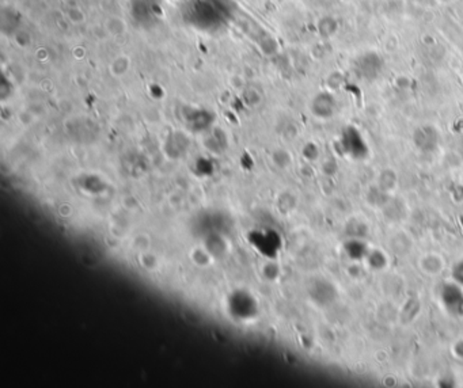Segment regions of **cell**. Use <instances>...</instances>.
<instances>
[{
    "mask_svg": "<svg viewBox=\"0 0 463 388\" xmlns=\"http://www.w3.org/2000/svg\"><path fill=\"white\" fill-rule=\"evenodd\" d=\"M107 32L111 33V35H121L125 30V25H124V22L121 19L111 18V19L107 21Z\"/></svg>",
    "mask_w": 463,
    "mask_h": 388,
    "instance_id": "6da1fadb",
    "label": "cell"
},
{
    "mask_svg": "<svg viewBox=\"0 0 463 388\" xmlns=\"http://www.w3.org/2000/svg\"><path fill=\"white\" fill-rule=\"evenodd\" d=\"M70 19L73 24H80L84 21V12L80 11L79 8H72L70 11Z\"/></svg>",
    "mask_w": 463,
    "mask_h": 388,
    "instance_id": "7a4b0ae2",
    "label": "cell"
}]
</instances>
